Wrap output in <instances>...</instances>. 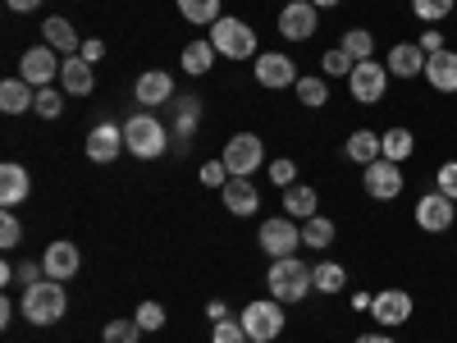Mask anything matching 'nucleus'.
<instances>
[{
  "mask_svg": "<svg viewBox=\"0 0 457 343\" xmlns=\"http://www.w3.org/2000/svg\"><path fill=\"white\" fill-rule=\"evenodd\" d=\"M42 32H46V46L55 51V55H79L83 51V42H79V32H73V23L69 19H46L42 23Z\"/></svg>",
  "mask_w": 457,
  "mask_h": 343,
  "instance_id": "b1692460",
  "label": "nucleus"
},
{
  "mask_svg": "<svg viewBox=\"0 0 457 343\" xmlns=\"http://www.w3.org/2000/svg\"><path fill=\"white\" fill-rule=\"evenodd\" d=\"M370 302H375V293H353V312H370Z\"/></svg>",
  "mask_w": 457,
  "mask_h": 343,
  "instance_id": "3c124183",
  "label": "nucleus"
},
{
  "mask_svg": "<svg viewBox=\"0 0 457 343\" xmlns=\"http://www.w3.org/2000/svg\"><path fill=\"white\" fill-rule=\"evenodd\" d=\"M133 96H137V105H146V110L170 105V101H174V79H170L165 69H146V73H137Z\"/></svg>",
  "mask_w": 457,
  "mask_h": 343,
  "instance_id": "2eb2a0df",
  "label": "nucleus"
},
{
  "mask_svg": "<svg viewBox=\"0 0 457 343\" xmlns=\"http://www.w3.org/2000/svg\"><path fill=\"white\" fill-rule=\"evenodd\" d=\"M316 19H320V10L312 5V0H288V5L279 10V37L307 42V37L316 32Z\"/></svg>",
  "mask_w": 457,
  "mask_h": 343,
  "instance_id": "ddd939ff",
  "label": "nucleus"
},
{
  "mask_svg": "<svg viewBox=\"0 0 457 343\" xmlns=\"http://www.w3.org/2000/svg\"><path fill=\"white\" fill-rule=\"evenodd\" d=\"M211 343H252V339H247L243 321H215V330H211Z\"/></svg>",
  "mask_w": 457,
  "mask_h": 343,
  "instance_id": "58836bf2",
  "label": "nucleus"
},
{
  "mask_svg": "<svg viewBox=\"0 0 457 343\" xmlns=\"http://www.w3.org/2000/svg\"><path fill=\"white\" fill-rule=\"evenodd\" d=\"M252 343H265V339H252Z\"/></svg>",
  "mask_w": 457,
  "mask_h": 343,
  "instance_id": "864d4df0",
  "label": "nucleus"
},
{
  "mask_svg": "<svg viewBox=\"0 0 457 343\" xmlns=\"http://www.w3.org/2000/svg\"><path fill=\"white\" fill-rule=\"evenodd\" d=\"M124 151H133L137 161H156L170 151V129L156 120V114H133L124 124Z\"/></svg>",
  "mask_w": 457,
  "mask_h": 343,
  "instance_id": "7ed1b4c3",
  "label": "nucleus"
},
{
  "mask_svg": "<svg viewBox=\"0 0 457 343\" xmlns=\"http://www.w3.org/2000/svg\"><path fill=\"white\" fill-rule=\"evenodd\" d=\"M37 114H42V120H60V110H64V96L55 92V88H42L37 92V105H32Z\"/></svg>",
  "mask_w": 457,
  "mask_h": 343,
  "instance_id": "ea45409f",
  "label": "nucleus"
},
{
  "mask_svg": "<svg viewBox=\"0 0 457 343\" xmlns=\"http://www.w3.org/2000/svg\"><path fill=\"white\" fill-rule=\"evenodd\" d=\"M270 183H275V188H293V183H297V165H293L288 156L270 161Z\"/></svg>",
  "mask_w": 457,
  "mask_h": 343,
  "instance_id": "79ce46f5",
  "label": "nucleus"
},
{
  "mask_svg": "<svg viewBox=\"0 0 457 343\" xmlns=\"http://www.w3.org/2000/svg\"><path fill=\"white\" fill-rule=\"evenodd\" d=\"M133 321L142 325V334H156V330H165V307H161V302H142Z\"/></svg>",
  "mask_w": 457,
  "mask_h": 343,
  "instance_id": "4c0bfd02",
  "label": "nucleus"
},
{
  "mask_svg": "<svg viewBox=\"0 0 457 343\" xmlns=\"http://www.w3.org/2000/svg\"><path fill=\"white\" fill-rule=\"evenodd\" d=\"M334 220H325V215H312V220H302V247H316V252H325V247H334Z\"/></svg>",
  "mask_w": 457,
  "mask_h": 343,
  "instance_id": "cd10ccee",
  "label": "nucleus"
},
{
  "mask_svg": "<svg viewBox=\"0 0 457 343\" xmlns=\"http://www.w3.org/2000/svg\"><path fill=\"white\" fill-rule=\"evenodd\" d=\"M403 170L394 165V161H385L379 156L375 165H366V174H361V188H366V197H375V202H398V193H403Z\"/></svg>",
  "mask_w": 457,
  "mask_h": 343,
  "instance_id": "9d476101",
  "label": "nucleus"
},
{
  "mask_svg": "<svg viewBox=\"0 0 457 343\" xmlns=\"http://www.w3.org/2000/svg\"><path fill=\"white\" fill-rule=\"evenodd\" d=\"M60 55L42 42V46H32V51H23V60H19V79L23 83H32L37 92H42V88H51L55 79H60Z\"/></svg>",
  "mask_w": 457,
  "mask_h": 343,
  "instance_id": "1a4fd4ad",
  "label": "nucleus"
},
{
  "mask_svg": "<svg viewBox=\"0 0 457 343\" xmlns=\"http://www.w3.org/2000/svg\"><path fill=\"white\" fill-rule=\"evenodd\" d=\"M32 105H37V88L32 83H23V79H5V83H0V110H5V114H23Z\"/></svg>",
  "mask_w": 457,
  "mask_h": 343,
  "instance_id": "bb28decb",
  "label": "nucleus"
},
{
  "mask_svg": "<svg viewBox=\"0 0 457 343\" xmlns=\"http://www.w3.org/2000/svg\"><path fill=\"white\" fill-rule=\"evenodd\" d=\"M105 343H137L142 339V325L137 321H105Z\"/></svg>",
  "mask_w": 457,
  "mask_h": 343,
  "instance_id": "e433bc0d",
  "label": "nucleus"
},
{
  "mask_svg": "<svg viewBox=\"0 0 457 343\" xmlns=\"http://www.w3.org/2000/svg\"><path fill=\"white\" fill-rule=\"evenodd\" d=\"M174 156H183L187 142L197 133V120H202V101L197 96H174Z\"/></svg>",
  "mask_w": 457,
  "mask_h": 343,
  "instance_id": "dca6fc26",
  "label": "nucleus"
},
{
  "mask_svg": "<svg viewBox=\"0 0 457 343\" xmlns=\"http://www.w3.org/2000/svg\"><path fill=\"white\" fill-rule=\"evenodd\" d=\"M435 188H439L444 197H453V202H457V161H444V165H439V174H435Z\"/></svg>",
  "mask_w": 457,
  "mask_h": 343,
  "instance_id": "37998d69",
  "label": "nucleus"
},
{
  "mask_svg": "<svg viewBox=\"0 0 457 343\" xmlns=\"http://www.w3.org/2000/svg\"><path fill=\"white\" fill-rule=\"evenodd\" d=\"M284 5H288V0H284Z\"/></svg>",
  "mask_w": 457,
  "mask_h": 343,
  "instance_id": "5fc2aeb1",
  "label": "nucleus"
},
{
  "mask_svg": "<svg viewBox=\"0 0 457 343\" xmlns=\"http://www.w3.org/2000/svg\"><path fill=\"white\" fill-rule=\"evenodd\" d=\"M42 265H46V280H73L79 275V265H83V252L73 247L69 238H60V243H51L46 252H42Z\"/></svg>",
  "mask_w": 457,
  "mask_h": 343,
  "instance_id": "f3484780",
  "label": "nucleus"
},
{
  "mask_svg": "<svg viewBox=\"0 0 457 343\" xmlns=\"http://www.w3.org/2000/svg\"><path fill=\"white\" fill-rule=\"evenodd\" d=\"M28 193H32L28 170H23L19 161H5V165H0V206L14 211L19 202H28Z\"/></svg>",
  "mask_w": 457,
  "mask_h": 343,
  "instance_id": "6ab92c4d",
  "label": "nucleus"
},
{
  "mask_svg": "<svg viewBox=\"0 0 457 343\" xmlns=\"http://www.w3.org/2000/svg\"><path fill=\"white\" fill-rule=\"evenodd\" d=\"M302 79V73H297V64L288 60V55H279V51H265V55H256V83L261 88H293Z\"/></svg>",
  "mask_w": 457,
  "mask_h": 343,
  "instance_id": "4468645a",
  "label": "nucleus"
},
{
  "mask_svg": "<svg viewBox=\"0 0 457 343\" xmlns=\"http://www.w3.org/2000/svg\"><path fill=\"white\" fill-rule=\"evenodd\" d=\"M343 51H348L357 64L361 60H375V37H370V28H348V32H343V42H338Z\"/></svg>",
  "mask_w": 457,
  "mask_h": 343,
  "instance_id": "2f4dec72",
  "label": "nucleus"
},
{
  "mask_svg": "<svg viewBox=\"0 0 457 343\" xmlns=\"http://www.w3.org/2000/svg\"><path fill=\"white\" fill-rule=\"evenodd\" d=\"M206 316H211V321H228V307H224L220 297H211V302H206Z\"/></svg>",
  "mask_w": 457,
  "mask_h": 343,
  "instance_id": "de8ad7c7",
  "label": "nucleus"
},
{
  "mask_svg": "<svg viewBox=\"0 0 457 343\" xmlns=\"http://www.w3.org/2000/svg\"><path fill=\"white\" fill-rule=\"evenodd\" d=\"M120 151H124V124H96V129L87 133V161L110 165Z\"/></svg>",
  "mask_w": 457,
  "mask_h": 343,
  "instance_id": "a211bd4d",
  "label": "nucleus"
},
{
  "mask_svg": "<svg viewBox=\"0 0 457 343\" xmlns=\"http://www.w3.org/2000/svg\"><path fill=\"white\" fill-rule=\"evenodd\" d=\"M5 5H10L14 14H28V10H37V5H42V0H5Z\"/></svg>",
  "mask_w": 457,
  "mask_h": 343,
  "instance_id": "8fccbe9b",
  "label": "nucleus"
},
{
  "mask_svg": "<svg viewBox=\"0 0 457 343\" xmlns=\"http://www.w3.org/2000/svg\"><path fill=\"white\" fill-rule=\"evenodd\" d=\"M293 92H297L302 105H312V110H320L329 101V88H325V79H316V73H302V79L293 83Z\"/></svg>",
  "mask_w": 457,
  "mask_h": 343,
  "instance_id": "473e14b6",
  "label": "nucleus"
},
{
  "mask_svg": "<svg viewBox=\"0 0 457 343\" xmlns=\"http://www.w3.org/2000/svg\"><path fill=\"white\" fill-rule=\"evenodd\" d=\"M60 83H64L69 96H87V92L96 88V73H92V64H87L83 55H69V60L60 64Z\"/></svg>",
  "mask_w": 457,
  "mask_h": 343,
  "instance_id": "5701e85b",
  "label": "nucleus"
},
{
  "mask_svg": "<svg viewBox=\"0 0 457 343\" xmlns=\"http://www.w3.org/2000/svg\"><path fill=\"white\" fill-rule=\"evenodd\" d=\"M385 88H389V64H375V60H361L348 79V92L357 105H379L385 101Z\"/></svg>",
  "mask_w": 457,
  "mask_h": 343,
  "instance_id": "6e6552de",
  "label": "nucleus"
},
{
  "mask_svg": "<svg viewBox=\"0 0 457 343\" xmlns=\"http://www.w3.org/2000/svg\"><path fill=\"white\" fill-rule=\"evenodd\" d=\"M312 5H316V10H334V5H338V0H312Z\"/></svg>",
  "mask_w": 457,
  "mask_h": 343,
  "instance_id": "603ef678",
  "label": "nucleus"
},
{
  "mask_svg": "<svg viewBox=\"0 0 457 343\" xmlns=\"http://www.w3.org/2000/svg\"><path fill=\"white\" fill-rule=\"evenodd\" d=\"M320 69H325V79H353V69H357V60H353L348 51H343V46H334V51H325Z\"/></svg>",
  "mask_w": 457,
  "mask_h": 343,
  "instance_id": "f704fd0d",
  "label": "nucleus"
},
{
  "mask_svg": "<svg viewBox=\"0 0 457 343\" xmlns=\"http://www.w3.org/2000/svg\"><path fill=\"white\" fill-rule=\"evenodd\" d=\"M411 293H403V289H385V293H375V302H370V321L379 325V330H398V325H407L411 321Z\"/></svg>",
  "mask_w": 457,
  "mask_h": 343,
  "instance_id": "9b49d317",
  "label": "nucleus"
},
{
  "mask_svg": "<svg viewBox=\"0 0 457 343\" xmlns=\"http://www.w3.org/2000/svg\"><path fill=\"white\" fill-rule=\"evenodd\" d=\"M220 197H224V211L228 215H256L261 211V193H256L252 179H228L220 188Z\"/></svg>",
  "mask_w": 457,
  "mask_h": 343,
  "instance_id": "aec40b11",
  "label": "nucleus"
},
{
  "mask_svg": "<svg viewBox=\"0 0 457 343\" xmlns=\"http://www.w3.org/2000/svg\"><path fill=\"white\" fill-rule=\"evenodd\" d=\"M79 55H83L87 64H96V60L105 55V42H101V37H92V42H83V51H79Z\"/></svg>",
  "mask_w": 457,
  "mask_h": 343,
  "instance_id": "49530a36",
  "label": "nucleus"
},
{
  "mask_svg": "<svg viewBox=\"0 0 457 343\" xmlns=\"http://www.w3.org/2000/svg\"><path fill=\"white\" fill-rule=\"evenodd\" d=\"M426 79H430V88L435 92H457V51H435V55H426Z\"/></svg>",
  "mask_w": 457,
  "mask_h": 343,
  "instance_id": "412c9836",
  "label": "nucleus"
},
{
  "mask_svg": "<svg viewBox=\"0 0 457 343\" xmlns=\"http://www.w3.org/2000/svg\"><path fill=\"white\" fill-rule=\"evenodd\" d=\"M256 243L270 252V261H279V256H297V247H302V220H293V215L261 220Z\"/></svg>",
  "mask_w": 457,
  "mask_h": 343,
  "instance_id": "39448f33",
  "label": "nucleus"
},
{
  "mask_svg": "<svg viewBox=\"0 0 457 343\" xmlns=\"http://www.w3.org/2000/svg\"><path fill=\"white\" fill-rule=\"evenodd\" d=\"M211 46L224 55V60H256V32L243 23V19H215L211 23Z\"/></svg>",
  "mask_w": 457,
  "mask_h": 343,
  "instance_id": "20e7f679",
  "label": "nucleus"
},
{
  "mask_svg": "<svg viewBox=\"0 0 457 343\" xmlns=\"http://www.w3.org/2000/svg\"><path fill=\"white\" fill-rule=\"evenodd\" d=\"M220 60V51L211 42H187L183 46V69L193 73V79H202V73H211V64Z\"/></svg>",
  "mask_w": 457,
  "mask_h": 343,
  "instance_id": "c756f323",
  "label": "nucleus"
},
{
  "mask_svg": "<svg viewBox=\"0 0 457 343\" xmlns=\"http://www.w3.org/2000/svg\"><path fill=\"white\" fill-rule=\"evenodd\" d=\"M416 46H421L426 55H435V51H448V46H444V32H435V28H426V32H421V42H416Z\"/></svg>",
  "mask_w": 457,
  "mask_h": 343,
  "instance_id": "a18cd8bd",
  "label": "nucleus"
},
{
  "mask_svg": "<svg viewBox=\"0 0 457 343\" xmlns=\"http://www.w3.org/2000/svg\"><path fill=\"white\" fill-rule=\"evenodd\" d=\"M379 151H385V161L403 165L411 151H416V138H411L407 129H389V133H379Z\"/></svg>",
  "mask_w": 457,
  "mask_h": 343,
  "instance_id": "c85d7f7f",
  "label": "nucleus"
},
{
  "mask_svg": "<svg viewBox=\"0 0 457 343\" xmlns=\"http://www.w3.org/2000/svg\"><path fill=\"white\" fill-rule=\"evenodd\" d=\"M197 179H202V183H206V188H224V183H228V179H234V174H228V165H224V161H206V165H202V174H197Z\"/></svg>",
  "mask_w": 457,
  "mask_h": 343,
  "instance_id": "c03bdc74",
  "label": "nucleus"
},
{
  "mask_svg": "<svg viewBox=\"0 0 457 343\" xmlns=\"http://www.w3.org/2000/svg\"><path fill=\"white\" fill-rule=\"evenodd\" d=\"M343 151H348V161H357L361 170H366V165H375L379 156H385V151H379V133H370V129H357V133H348Z\"/></svg>",
  "mask_w": 457,
  "mask_h": 343,
  "instance_id": "a878e982",
  "label": "nucleus"
},
{
  "mask_svg": "<svg viewBox=\"0 0 457 343\" xmlns=\"http://www.w3.org/2000/svg\"><path fill=\"white\" fill-rule=\"evenodd\" d=\"M220 161L228 165V174H234V179H247V174H256L265 165V142L256 133H234V138L224 142V156Z\"/></svg>",
  "mask_w": 457,
  "mask_h": 343,
  "instance_id": "0eeeda50",
  "label": "nucleus"
},
{
  "mask_svg": "<svg viewBox=\"0 0 457 343\" xmlns=\"http://www.w3.org/2000/svg\"><path fill=\"white\" fill-rule=\"evenodd\" d=\"M416 224H421L426 234H444V229L457 224V202L435 188V193H426L421 202H416Z\"/></svg>",
  "mask_w": 457,
  "mask_h": 343,
  "instance_id": "f8f14e48",
  "label": "nucleus"
},
{
  "mask_svg": "<svg viewBox=\"0 0 457 343\" xmlns=\"http://www.w3.org/2000/svg\"><path fill=\"white\" fill-rule=\"evenodd\" d=\"M389 73H394V79H421V73H426V51L416 42H398L389 51Z\"/></svg>",
  "mask_w": 457,
  "mask_h": 343,
  "instance_id": "4be33fe9",
  "label": "nucleus"
},
{
  "mask_svg": "<svg viewBox=\"0 0 457 343\" xmlns=\"http://www.w3.org/2000/svg\"><path fill=\"white\" fill-rule=\"evenodd\" d=\"M179 14L187 19V23H215V19H224L220 14V0H179Z\"/></svg>",
  "mask_w": 457,
  "mask_h": 343,
  "instance_id": "72a5a7b5",
  "label": "nucleus"
},
{
  "mask_svg": "<svg viewBox=\"0 0 457 343\" xmlns=\"http://www.w3.org/2000/svg\"><path fill=\"white\" fill-rule=\"evenodd\" d=\"M284 215H293V220H312V215H320V197H316V188H307V183L284 188Z\"/></svg>",
  "mask_w": 457,
  "mask_h": 343,
  "instance_id": "393cba45",
  "label": "nucleus"
},
{
  "mask_svg": "<svg viewBox=\"0 0 457 343\" xmlns=\"http://www.w3.org/2000/svg\"><path fill=\"white\" fill-rule=\"evenodd\" d=\"M64 312H69V293H64L60 280H37V284L23 289L28 325H55V321H64Z\"/></svg>",
  "mask_w": 457,
  "mask_h": 343,
  "instance_id": "f257e3e1",
  "label": "nucleus"
},
{
  "mask_svg": "<svg viewBox=\"0 0 457 343\" xmlns=\"http://www.w3.org/2000/svg\"><path fill=\"white\" fill-rule=\"evenodd\" d=\"M312 280H316L320 293H343V289H348V271H343L338 261H316L312 265Z\"/></svg>",
  "mask_w": 457,
  "mask_h": 343,
  "instance_id": "7c9ffc66",
  "label": "nucleus"
},
{
  "mask_svg": "<svg viewBox=\"0 0 457 343\" xmlns=\"http://www.w3.org/2000/svg\"><path fill=\"white\" fill-rule=\"evenodd\" d=\"M19 243H23V224L14 220V211H5V215H0V247L14 252Z\"/></svg>",
  "mask_w": 457,
  "mask_h": 343,
  "instance_id": "a19ab883",
  "label": "nucleus"
},
{
  "mask_svg": "<svg viewBox=\"0 0 457 343\" xmlns=\"http://www.w3.org/2000/svg\"><path fill=\"white\" fill-rule=\"evenodd\" d=\"M238 321H243L247 339H265V343H275V339L284 334V302H275V297L247 302Z\"/></svg>",
  "mask_w": 457,
  "mask_h": 343,
  "instance_id": "423d86ee",
  "label": "nucleus"
},
{
  "mask_svg": "<svg viewBox=\"0 0 457 343\" xmlns=\"http://www.w3.org/2000/svg\"><path fill=\"white\" fill-rule=\"evenodd\" d=\"M457 10V0H411V14L421 19V23H439Z\"/></svg>",
  "mask_w": 457,
  "mask_h": 343,
  "instance_id": "c9c22d12",
  "label": "nucleus"
},
{
  "mask_svg": "<svg viewBox=\"0 0 457 343\" xmlns=\"http://www.w3.org/2000/svg\"><path fill=\"white\" fill-rule=\"evenodd\" d=\"M265 284H270V297L275 302H302L316 280H312V265L307 261H297V256H279L270 261V275H265Z\"/></svg>",
  "mask_w": 457,
  "mask_h": 343,
  "instance_id": "f03ea898",
  "label": "nucleus"
},
{
  "mask_svg": "<svg viewBox=\"0 0 457 343\" xmlns=\"http://www.w3.org/2000/svg\"><path fill=\"white\" fill-rule=\"evenodd\" d=\"M353 343H394V334H385V330H370V334H357Z\"/></svg>",
  "mask_w": 457,
  "mask_h": 343,
  "instance_id": "09e8293b",
  "label": "nucleus"
}]
</instances>
